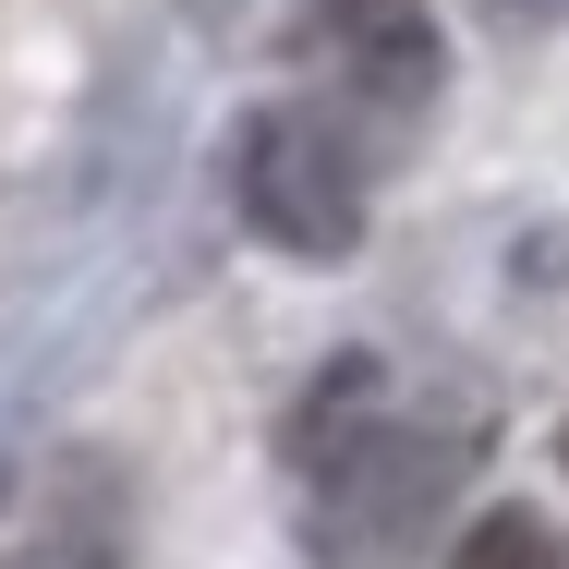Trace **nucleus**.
<instances>
[{"mask_svg":"<svg viewBox=\"0 0 569 569\" xmlns=\"http://www.w3.org/2000/svg\"><path fill=\"white\" fill-rule=\"evenodd\" d=\"M291 460H303V521L328 569H400L425 546L437 497L460 485V437H425L400 412V388L376 363H328L316 400L291 412Z\"/></svg>","mask_w":569,"mask_h":569,"instance_id":"1","label":"nucleus"},{"mask_svg":"<svg viewBox=\"0 0 569 569\" xmlns=\"http://www.w3.org/2000/svg\"><path fill=\"white\" fill-rule=\"evenodd\" d=\"M230 182H242V219L267 230L279 254H351L363 242V146H351L340 110H254L242 121V158H230Z\"/></svg>","mask_w":569,"mask_h":569,"instance_id":"2","label":"nucleus"},{"mask_svg":"<svg viewBox=\"0 0 569 569\" xmlns=\"http://www.w3.org/2000/svg\"><path fill=\"white\" fill-rule=\"evenodd\" d=\"M303 73L363 121H425L437 86H449V49H437L425 0H316L303 12Z\"/></svg>","mask_w":569,"mask_h":569,"instance_id":"3","label":"nucleus"},{"mask_svg":"<svg viewBox=\"0 0 569 569\" xmlns=\"http://www.w3.org/2000/svg\"><path fill=\"white\" fill-rule=\"evenodd\" d=\"M0 569H121V485L110 460L49 449L0 497Z\"/></svg>","mask_w":569,"mask_h":569,"instance_id":"4","label":"nucleus"},{"mask_svg":"<svg viewBox=\"0 0 569 569\" xmlns=\"http://www.w3.org/2000/svg\"><path fill=\"white\" fill-rule=\"evenodd\" d=\"M449 569H569V533H558V521H533V509H485V521L460 533Z\"/></svg>","mask_w":569,"mask_h":569,"instance_id":"5","label":"nucleus"},{"mask_svg":"<svg viewBox=\"0 0 569 569\" xmlns=\"http://www.w3.org/2000/svg\"><path fill=\"white\" fill-rule=\"evenodd\" d=\"M485 12H521V24H533V12H558V0H485Z\"/></svg>","mask_w":569,"mask_h":569,"instance_id":"6","label":"nucleus"}]
</instances>
